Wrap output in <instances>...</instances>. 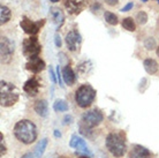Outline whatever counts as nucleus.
I'll return each mask as SVG.
<instances>
[{"instance_id": "1", "label": "nucleus", "mask_w": 159, "mask_h": 158, "mask_svg": "<svg viewBox=\"0 0 159 158\" xmlns=\"http://www.w3.org/2000/svg\"><path fill=\"white\" fill-rule=\"evenodd\" d=\"M14 135L20 142L24 144H31L36 141L38 132H37L36 125L32 121L23 119L17 121L14 126Z\"/></svg>"}, {"instance_id": "2", "label": "nucleus", "mask_w": 159, "mask_h": 158, "mask_svg": "<svg viewBox=\"0 0 159 158\" xmlns=\"http://www.w3.org/2000/svg\"><path fill=\"white\" fill-rule=\"evenodd\" d=\"M106 148L113 156L122 157L126 154L127 144L122 133H111L106 137Z\"/></svg>"}, {"instance_id": "3", "label": "nucleus", "mask_w": 159, "mask_h": 158, "mask_svg": "<svg viewBox=\"0 0 159 158\" xmlns=\"http://www.w3.org/2000/svg\"><path fill=\"white\" fill-rule=\"evenodd\" d=\"M0 88H1L0 89V103H1V106H12L19 100V97H20L19 92L16 90L15 86H13L12 83L1 81Z\"/></svg>"}, {"instance_id": "4", "label": "nucleus", "mask_w": 159, "mask_h": 158, "mask_svg": "<svg viewBox=\"0 0 159 158\" xmlns=\"http://www.w3.org/2000/svg\"><path fill=\"white\" fill-rule=\"evenodd\" d=\"M96 98V90L90 84H83L76 90L75 100L77 105L82 109H87L93 103Z\"/></svg>"}, {"instance_id": "5", "label": "nucleus", "mask_w": 159, "mask_h": 158, "mask_svg": "<svg viewBox=\"0 0 159 158\" xmlns=\"http://www.w3.org/2000/svg\"><path fill=\"white\" fill-rule=\"evenodd\" d=\"M42 46H40L38 38L35 36H31L30 38L24 40L23 42V54L29 58V59H34L37 58L38 54L40 53Z\"/></svg>"}, {"instance_id": "6", "label": "nucleus", "mask_w": 159, "mask_h": 158, "mask_svg": "<svg viewBox=\"0 0 159 158\" xmlns=\"http://www.w3.org/2000/svg\"><path fill=\"white\" fill-rule=\"evenodd\" d=\"M104 119L103 113L99 110H90L83 113L82 115V123L87 128H93L102 123Z\"/></svg>"}, {"instance_id": "7", "label": "nucleus", "mask_w": 159, "mask_h": 158, "mask_svg": "<svg viewBox=\"0 0 159 158\" xmlns=\"http://www.w3.org/2000/svg\"><path fill=\"white\" fill-rule=\"evenodd\" d=\"M0 50H1V63H9L14 54V43L7 37H1L0 42Z\"/></svg>"}, {"instance_id": "8", "label": "nucleus", "mask_w": 159, "mask_h": 158, "mask_svg": "<svg viewBox=\"0 0 159 158\" xmlns=\"http://www.w3.org/2000/svg\"><path fill=\"white\" fill-rule=\"evenodd\" d=\"M44 22H45L44 20L34 22V21H31L30 19H28L27 16H23L20 22V26H21V28L23 29V31L25 32V34H28V35H30V36H35L39 32L40 28H42V26L44 24Z\"/></svg>"}, {"instance_id": "9", "label": "nucleus", "mask_w": 159, "mask_h": 158, "mask_svg": "<svg viewBox=\"0 0 159 158\" xmlns=\"http://www.w3.org/2000/svg\"><path fill=\"white\" fill-rule=\"evenodd\" d=\"M65 6L69 14H80L88 6L87 0H66Z\"/></svg>"}, {"instance_id": "10", "label": "nucleus", "mask_w": 159, "mask_h": 158, "mask_svg": "<svg viewBox=\"0 0 159 158\" xmlns=\"http://www.w3.org/2000/svg\"><path fill=\"white\" fill-rule=\"evenodd\" d=\"M81 42H82L81 35L76 30H72L66 35V44L70 51H76L79 49Z\"/></svg>"}, {"instance_id": "11", "label": "nucleus", "mask_w": 159, "mask_h": 158, "mask_svg": "<svg viewBox=\"0 0 159 158\" xmlns=\"http://www.w3.org/2000/svg\"><path fill=\"white\" fill-rule=\"evenodd\" d=\"M69 146L76 149L77 152H83V154H88V155H91V152L89 151L88 149L87 144L84 142L83 138H81L77 135H73L72 138H70V142H69Z\"/></svg>"}, {"instance_id": "12", "label": "nucleus", "mask_w": 159, "mask_h": 158, "mask_svg": "<svg viewBox=\"0 0 159 158\" xmlns=\"http://www.w3.org/2000/svg\"><path fill=\"white\" fill-rule=\"evenodd\" d=\"M25 68L28 69L29 72H31L34 74H38L42 71L45 69V63L40 58H34V59H30L25 65Z\"/></svg>"}, {"instance_id": "13", "label": "nucleus", "mask_w": 159, "mask_h": 158, "mask_svg": "<svg viewBox=\"0 0 159 158\" xmlns=\"http://www.w3.org/2000/svg\"><path fill=\"white\" fill-rule=\"evenodd\" d=\"M129 158H151V154L145 146L135 144L129 152Z\"/></svg>"}, {"instance_id": "14", "label": "nucleus", "mask_w": 159, "mask_h": 158, "mask_svg": "<svg viewBox=\"0 0 159 158\" xmlns=\"http://www.w3.org/2000/svg\"><path fill=\"white\" fill-rule=\"evenodd\" d=\"M39 87H40L39 82L35 77H32V79H29L27 82L24 83L23 90L29 96H36L38 94V91H39Z\"/></svg>"}, {"instance_id": "15", "label": "nucleus", "mask_w": 159, "mask_h": 158, "mask_svg": "<svg viewBox=\"0 0 159 158\" xmlns=\"http://www.w3.org/2000/svg\"><path fill=\"white\" fill-rule=\"evenodd\" d=\"M62 79H64V82L66 84H68V86H73L75 83L76 75L70 66L64 67V69H62Z\"/></svg>"}, {"instance_id": "16", "label": "nucleus", "mask_w": 159, "mask_h": 158, "mask_svg": "<svg viewBox=\"0 0 159 158\" xmlns=\"http://www.w3.org/2000/svg\"><path fill=\"white\" fill-rule=\"evenodd\" d=\"M35 112H36L37 114L39 115V117H46L48 113V102L45 100V99H39V100H37L36 104H35Z\"/></svg>"}, {"instance_id": "17", "label": "nucleus", "mask_w": 159, "mask_h": 158, "mask_svg": "<svg viewBox=\"0 0 159 158\" xmlns=\"http://www.w3.org/2000/svg\"><path fill=\"white\" fill-rule=\"evenodd\" d=\"M51 15L52 19H53V22L57 24V27H60L61 24L64 23L65 16L62 11L58 7H52L51 8Z\"/></svg>"}, {"instance_id": "18", "label": "nucleus", "mask_w": 159, "mask_h": 158, "mask_svg": "<svg viewBox=\"0 0 159 158\" xmlns=\"http://www.w3.org/2000/svg\"><path fill=\"white\" fill-rule=\"evenodd\" d=\"M143 66L145 72H147L148 74H150V75L156 74L157 71H158V63L153 59H145L143 63Z\"/></svg>"}, {"instance_id": "19", "label": "nucleus", "mask_w": 159, "mask_h": 158, "mask_svg": "<svg viewBox=\"0 0 159 158\" xmlns=\"http://www.w3.org/2000/svg\"><path fill=\"white\" fill-rule=\"evenodd\" d=\"M11 16H12V12L7 6H1L0 7V23L5 24L7 23L8 21L11 20Z\"/></svg>"}, {"instance_id": "20", "label": "nucleus", "mask_w": 159, "mask_h": 158, "mask_svg": "<svg viewBox=\"0 0 159 158\" xmlns=\"http://www.w3.org/2000/svg\"><path fill=\"white\" fill-rule=\"evenodd\" d=\"M46 146H48V138H43V140H40L37 146L35 148V157L36 158H40L43 156L44 151L46 149Z\"/></svg>"}, {"instance_id": "21", "label": "nucleus", "mask_w": 159, "mask_h": 158, "mask_svg": "<svg viewBox=\"0 0 159 158\" xmlns=\"http://www.w3.org/2000/svg\"><path fill=\"white\" fill-rule=\"evenodd\" d=\"M122 27L128 31H135L136 30V24L135 21L133 20V17H125L122 20Z\"/></svg>"}, {"instance_id": "22", "label": "nucleus", "mask_w": 159, "mask_h": 158, "mask_svg": "<svg viewBox=\"0 0 159 158\" xmlns=\"http://www.w3.org/2000/svg\"><path fill=\"white\" fill-rule=\"evenodd\" d=\"M53 109L57 112H65V111H68V104L64 99H57L56 103L53 104Z\"/></svg>"}, {"instance_id": "23", "label": "nucleus", "mask_w": 159, "mask_h": 158, "mask_svg": "<svg viewBox=\"0 0 159 158\" xmlns=\"http://www.w3.org/2000/svg\"><path fill=\"white\" fill-rule=\"evenodd\" d=\"M104 19L105 21L107 22L108 24H111V26H116L118 24V16L114 14V13H111V12H105L104 13Z\"/></svg>"}, {"instance_id": "24", "label": "nucleus", "mask_w": 159, "mask_h": 158, "mask_svg": "<svg viewBox=\"0 0 159 158\" xmlns=\"http://www.w3.org/2000/svg\"><path fill=\"white\" fill-rule=\"evenodd\" d=\"M144 48L147 49V50H149V51H152V50L158 48L155 38L153 37H148L147 40H144Z\"/></svg>"}, {"instance_id": "25", "label": "nucleus", "mask_w": 159, "mask_h": 158, "mask_svg": "<svg viewBox=\"0 0 159 158\" xmlns=\"http://www.w3.org/2000/svg\"><path fill=\"white\" fill-rule=\"evenodd\" d=\"M136 22L141 26H144V24L148 22V14L145 12H139L137 13V15H136Z\"/></svg>"}, {"instance_id": "26", "label": "nucleus", "mask_w": 159, "mask_h": 158, "mask_svg": "<svg viewBox=\"0 0 159 158\" xmlns=\"http://www.w3.org/2000/svg\"><path fill=\"white\" fill-rule=\"evenodd\" d=\"M57 79H58V81H59V86L61 88H64V82H62V75H61V73H60V67L58 66L57 67Z\"/></svg>"}, {"instance_id": "27", "label": "nucleus", "mask_w": 159, "mask_h": 158, "mask_svg": "<svg viewBox=\"0 0 159 158\" xmlns=\"http://www.w3.org/2000/svg\"><path fill=\"white\" fill-rule=\"evenodd\" d=\"M54 44H56L57 48H61V38L58 34H56V36H54Z\"/></svg>"}, {"instance_id": "28", "label": "nucleus", "mask_w": 159, "mask_h": 158, "mask_svg": "<svg viewBox=\"0 0 159 158\" xmlns=\"http://www.w3.org/2000/svg\"><path fill=\"white\" fill-rule=\"evenodd\" d=\"M133 6H134V4H133V2H128V4L126 5L122 9H121V12H128V11H130L131 8H133Z\"/></svg>"}, {"instance_id": "29", "label": "nucleus", "mask_w": 159, "mask_h": 158, "mask_svg": "<svg viewBox=\"0 0 159 158\" xmlns=\"http://www.w3.org/2000/svg\"><path fill=\"white\" fill-rule=\"evenodd\" d=\"M105 2H106L108 6H116V5L119 4V0H105Z\"/></svg>"}, {"instance_id": "30", "label": "nucleus", "mask_w": 159, "mask_h": 158, "mask_svg": "<svg viewBox=\"0 0 159 158\" xmlns=\"http://www.w3.org/2000/svg\"><path fill=\"white\" fill-rule=\"evenodd\" d=\"M50 75H51V79H52V81H53V83H56L58 79L56 77V74H54V72H53L52 68H50Z\"/></svg>"}, {"instance_id": "31", "label": "nucleus", "mask_w": 159, "mask_h": 158, "mask_svg": "<svg viewBox=\"0 0 159 158\" xmlns=\"http://www.w3.org/2000/svg\"><path fill=\"white\" fill-rule=\"evenodd\" d=\"M1 146V152H0V156L2 157V156L6 154V151H7V150H6V146H4V143H2V142H1V146Z\"/></svg>"}, {"instance_id": "32", "label": "nucleus", "mask_w": 159, "mask_h": 158, "mask_svg": "<svg viewBox=\"0 0 159 158\" xmlns=\"http://www.w3.org/2000/svg\"><path fill=\"white\" fill-rule=\"evenodd\" d=\"M72 123V117L70 115H66L65 117V123L67 125V123Z\"/></svg>"}, {"instance_id": "33", "label": "nucleus", "mask_w": 159, "mask_h": 158, "mask_svg": "<svg viewBox=\"0 0 159 158\" xmlns=\"http://www.w3.org/2000/svg\"><path fill=\"white\" fill-rule=\"evenodd\" d=\"M22 158H36L35 157V155H32V154H25V155H23V156H22Z\"/></svg>"}, {"instance_id": "34", "label": "nucleus", "mask_w": 159, "mask_h": 158, "mask_svg": "<svg viewBox=\"0 0 159 158\" xmlns=\"http://www.w3.org/2000/svg\"><path fill=\"white\" fill-rule=\"evenodd\" d=\"M97 8H100V5L99 4H95L91 7V9H92V11H95V9H97Z\"/></svg>"}, {"instance_id": "35", "label": "nucleus", "mask_w": 159, "mask_h": 158, "mask_svg": "<svg viewBox=\"0 0 159 158\" xmlns=\"http://www.w3.org/2000/svg\"><path fill=\"white\" fill-rule=\"evenodd\" d=\"M54 136H56V137H60V136H61V134H60V132L54 131Z\"/></svg>"}, {"instance_id": "36", "label": "nucleus", "mask_w": 159, "mask_h": 158, "mask_svg": "<svg viewBox=\"0 0 159 158\" xmlns=\"http://www.w3.org/2000/svg\"><path fill=\"white\" fill-rule=\"evenodd\" d=\"M156 52H157V57H159V46L157 48V50H156Z\"/></svg>"}, {"instance_id": "37", "label": "nucleus", "mask_w": 159, "mask_h": 158, "mask_svg": "<svg viewBox=\"0 0 159 158\" xmlns=\"http://www.w3.org/2000/svg\"><path fill=\"white\" fill-rule=\"evenodd\" d=\"M51 2H58V1H60V0H50Z\"/></svg>"}, {"instance_id": "38", "label": "nucleus", "mask_w": 159, "mask_h": 158, "mask_svg": "<svg viewBox=\"0 0 159 158\" xmlns=\"http://www.w3.org/2000/svg\"><path fill=\"white\" fill-rule=\"evenodd\" d=\"M80 158H90V157H87V156H81Z\"/></svg>"}, {"instance_id": "39", "label": "nucleus", "mask_w": 159, "mask_h": 158, "mask_svg": "<svg viewBox=\"0 0 159 158\" xmlns=\"http://www.w3.org/2000/svg\"><path fill=\"white\" fill-rule=\"evenodd\" d=\"M141 1H143V2H147L148 0H141Z\"/></svg>"}, {"instance_id": "40", "label": "nucleus", "mask_w": 159, "mask_h": 158, "mask_svg": "<svg viewBox=\"0 0 159 158\" xmlns=\"http://www.w3.org/2000/svg\"><path fill=\"white\" fill-rule=\"evenodd\" d=\"M158 5H159V0H158Z\"/></svg>"}]
</instances>
